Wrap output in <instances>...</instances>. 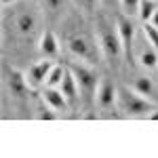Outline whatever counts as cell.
I'll return each instance as SVG.
<instances>
[{
    "label": "cell",
    "instance_id": "1",
    "mask_svg": "<svg viewBox=\"0 0 158 158\" xmlns=\"http://www.w3.org/2000/svg\"><path fill=\"white\" fill-rule=\"evenodd\" d=\"M97 40H99V49L103 53V57L108 59L110 65H116L120 61L122 53H124V47H122V40L120 34H118V27H114L112 21L108 17L99 15L97 17Z\"/></svg>",
    "mask_w": 158,
    "mask_h": 158
},
{
    "label": "cell",
    "instance_id": "2",
    "mask_svg": "<svg viewBox=\"0 0 158 158\" xmlns=\"http://www.w3.org/2000/svg\"><path fill=\"white\" fill-rule=\"evenodd\" d=\"M116 108H118V112H122L124 116H131V118H143V116H150L152 112H156V106L152 99L139 95L135 89L131 91L129 86L116 89Z\"/></svg>",
    "mask_w": 158,
    "mask_h": 158
},
{
    "label": "cell",
    "instance_id": "3",
    "mask_svg": "<svg viewBox=\"0 0 158 158\" xmlns=\"http://www.w3.org/2000/svg\"><path fill=\"white\" fill-rule=\"evenodd\" d=\"M68 70L74 74L78 91H80L85 103H91L93 99H97L99 78H97V74H95V70L91 68V63H85V61H80V59L68 61Z\"/></svg>",
    "mask_w": 158,
    "mask_h": 158
},
{
    "label": "cell",
    "instance_id": "4",
    "mask_svg": "<svg viewBox=\"0 0 158 158\" xmlns=\"http://www.w3.org/2000/svg\"><path fill=\"white\" fill-rule=\"evenodd\" d=\"M13 30L19 38H34L40 32V13L30 6H19L13 17Z\"/></svg>",
    "mask_w": 158,
    "mask_h": 158
},
{
    "label": "cell",
    "instance_id": "5",
    "mask_svg": "<svg viewBox=\"0 0 158 158\" xmlns=\"http://www.w3.org/2000/svg\"><path fill=\"white\" fill-rule=\"evenodd\" d=\"M68 49L76 59L85 63H95L97 61V47L86 34H74L68 38Z\"/></svg>",
    "mask_w": 158,
    "mask_h": 158
},
{
    "label": "cell",
    "instance_id": "6",
    "mask_svg": "<svg viewBox=\"0 0 158 158\" xmlns=\"http://www.w3.org/2000/svg\"><path fill=\"white\" fill-rule=\"evenodd\" d=\"M133 57L139 61V65H143L148 70H154L158 65V51L154 49V44L148 40V36L141 32V36L135 38L133 47Z\"/></svg>",
    "mask_w": 158,
    "mask_h": 158
},
{
    "label": "cell",
    "instance_id": "7",
    "mask_svg": "<svg viewBox=\"0 0 158 158\" xmlns=\"http://www.w3.org/2000/svg\"><path fill=\"white\" fill-rule=\"evenodd\" d=\"M116 27H118V34H120V40H122V47H124V55L131 59L133 57V47H135V23L131 21V17L129 15H118V19H116Z\"/></svg>",
    "mask_w": 158,
    "mask_h": 158
},
{
    "label": "cell",
    "instance_id": "8",
    "mask_svg": "<svg viewBox=\"0 0 158 158\" xmlns=\"http://www.w3.org/2000/svg\"><path fill=\"white\" fill-rule=\"evenodd\" d=\"M51 68H53V63H51L49 59L32 63V65L25 70V80H27L30 89H38V86L47 85V78H49Z\"/></svg>",
    "mask_w": 158,
    "mask_h": 158
},
{
    "label": "cell",
    "instance_id": "9",
    "mask_svg": "<svg viewBox=\"0 0 158 158\" xmlns=\"http://www.w3.org/2000/svg\"><path fill=\"white\" fill-rule=\"evenodd\" d=\"M42 99H44V103H47L49 108H53L55 112H68V110H70V103H68V99L61 93L59 86H47V89L42 91Z\"/></svg>",
    "mask_w": 158,
    "mask_h": 158
},
{
    "label": "cell",
    "instance_id": "10",
    "mask_svg": "<svg viewBox=\"0 0 158 158\" xmlns=\"http://www.w3.org/2000/svg\"><path fill=\"white\" fill-rule=\"evenodd\" d=\"M95 101L99 103L101 110H110L116 103V86L112 85L110 78H101V82L97 86V99Z\"/></svg>",
    "mask_w": 158,
    "mask_h": 158
},
{
    "label": "cell",
    "instance_id": "11",
    "mask_svg": "<svg viewBox=\"0 0 158 158\" xmlns=\"http://www.w3.org/2000/svg\"><path fill=\"white\" fill-rule=\"evenodd\" d=\"M6 86H9V91L15 97H25V93L30 91L25 74L17 72V70H9V74H6Z\"/></svg>",
    "mask_w": 158,
    "mask_h": 158
},
{
    "label": "cell",
    "instance_id": "12",
    "mask_svg": "<svg viewBox=\"0 0 158 158\" xmlns=\"http://www.w3.org/2000/svg\"><path fill=\"white\" fill-rule=\"evenodd\" d=\"M38 51L47 57V59H53V57H57L59 55V40L57 36L53 34V32H42L40 34V40H38Z\"/></svg>",
    "mask_w": 158,
    "mask_h": 158
},
{
    "label": "cell",
    "instance_id": "13",
    "mask_svg": "<svg viewBox=\"0 0 158 158\" xmlns=\"http://www.w3.org/2000/svg\"><path fill=\"white\" fill-rule=\"evenodd\" d=\"M59 89H61V93L65 95V99H68V103H70V108L78 103V95H80V91H78V85H76V78H74V74L70 72V70L65 72V78L61 80Z\"/></svg>",
    "mask_w": 158,
    "mask_h": 158
},
{
    "label": "cell",
    "instance_id": "14",
    "mask_svg": "<svg viewBox=\"0 0 158 158\" xmlns=\"http://www.w3.org/2000/svg\"><path fill=\"white\" fill-rule=\"evenodd\" d=\"M156 0H141V4H139V19L143 21V23H148L150 19H152V15L156 13Z\"/></svg>",
    "mask_w": 158,
    "mask_h": 158
},
{
    "label": "cell",
    "instance_id": "15",
    "mask_svg": "<svg viewBox=\"0 0 158 158\" xmlns=\"http://www.w3.org/2000/svg\"><path fill=\"white\" fill-rule=\"evenodd\" d=\"M65 72H68V65H53L49 72V78H47V86H59L61 80L65 78Z\"/></svg>",
    "mask_w": 158,
    "mask_h": 158
},
{
    "label": "cell",
    "instance_id": "16",
    "mask_svg": "<svg viewBox=\"0 0 158 158\" xmlns=\"http://www.w3.org/2000/svg\"><path fill=\"white\" fill-rule=\"evenodd\" d=\"M135 91H137L139 95H143V97L150 99L154 95V85H152L150 78H137V80H135Z\"/></svg>",
    "mask_w": 158,
    "mask_h": 158
},
{
    "label": "cell",
    "instance_id": "17",
    "mask_svg": "<svg viewBox=\"0 0 158 158\" xmlns=\"http://www.w3.org/2000/svg\"><path fill=\"white\" fill-rule=\"evenodd\" d=\"M139 4L141 0H120V6H122V13L133 17V15H139Z\"/></svg>",
    "mask_w": 158,
    "mask_h": 158
},
{
    "label": "cell",
    "instance_id": "18",
    "mask_svg": "<svg viewBox=\"0 0 158 158\" xmlns=\"http://www.w3.org/2000/svg\"><path fill=\"white\" fill-rule=\"evenodd\" d=\"M143 34H146L148 40L154 44V49L158 51V27H156V25H152L150 21H148V23L143 25Z\"/></svg>",
    "mask_w": 158,
    "mask_h": 158
},
{
    "label": "cell",
    "instance_id": "19",
    "mask_svg": "<svg viewBox=\"0 0 158 158\" xmlns=\"http://www.w3.org/2000/svg\"><path fill=\"white\" fill-rule=\"evenodd\" d=\"M44 2V9L51 13H59L65 6V0H42Z\"/></svg>",
    "mask_w": 158,
    "mask_h": 158
},
{
    "label": "cell",
    "instance_id": "20",
    "mask_svg": "<svg viewBox=\"0 0 158 158\" xmlns=\"http://www.w3.org/2000/svg\"><path fill=\"white\" fill-rule=\"evenodd\" d=\"M76 2H78V6H82L85 11H93V9L97 6L99 0H76Z\"/></svg>",
    "mask_w": 158,
    "mask_h": 158
},
{
    "label": "cell",
    "instance_id": "21",
    "mask_svg": "<svg viewBox=\"0 0 158 158\" xmlns=\"http://www.w3.org/2000/svg\"><path fill=\"white\" fill-rule=\"evenodd\" d=\"M150 23H152V25H156V27H158V9H156V13L152 15V19H150Z\"/></svg>",
    "mask_w": 158,
    "mask_h": 158
},
{
    "label": "cell",
    "instance_id": "22",
    "mask_svg": "<svg viewBox=\"0 0 158 158\" xmlns=\"http://www.w3.org/2000/svg\"><path fill=\"white\" fill-rule=\"evenodd\" d=\"M15 2H17V0H2V4H4V6H9V4H15Z\"/></svg>",
    "mask_w": 158,
    "mask_h": 158
},
{
    "label": "cell",
    "instance_id": "23",
    "mask_svg": "<svg viewBox=\"0 0 158 158\" xmlns=\"http://www.w3.org/2000/svg\"><path fill=\"white\" fill-rule=\"evenodd\" d=\"M148 118H150V120H158V110H156V114H150Z\"/></svg>",
    "mask_w": 158,
    "mask_h": 158
},
{
    "label": "cell",
    "instance_id": "24",
    "mask_svg": "<svg viewBox=\"0 0 158 158\" xmlns=\"http://www.w3.org/2000/svg\"><path fill=\"white\" fill-rule=\"evenodd\" d=\"M106 2H110V4H112V2H116V0H106Z\"/></svg>",
    "mask_w": 158,
    "mask_h": 158
}]
</instances>
